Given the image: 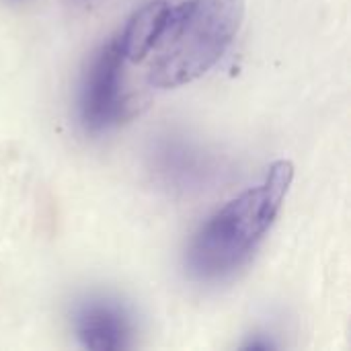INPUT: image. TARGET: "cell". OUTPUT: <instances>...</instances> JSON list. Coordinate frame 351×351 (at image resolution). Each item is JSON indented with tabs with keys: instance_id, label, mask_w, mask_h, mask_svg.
Listing matches in <instances>:
<instances>
[{
	"instance_id": "6",
	"label": "cell",
	"mask_w": 351,
	"mask_h": 351,
	"mask_svg": "<svg viewBox=\"0 0 351 351\" xmlns=\"http://www.w3.org/2000/svg\"><path fill=\"white\" fill-rule=\"evenodd\" d=\"M189 144L179 140H162L154 152V171L167 181L177 187H191L204 179V160L197 156Z\"/></svg>"
},
{
	"instance_id": "5",
	"label": "cell",
	"mask_w": 351,
	"mask_h": 351,
	"mask_svg": "<svg viewBox=\"0 0 351 351\" xmlns=\"http://www.w3.org/2000/svg\"><path fill=\"white\" fill-rule=\"evenodd\" d=\"M171 6L173 4L167 0H150L134 10L119 35H115L128 62H142L146 56H150L169 23Z\"/></svg>"
},
{
	"instance_id": "2",
	"label": "cell",
	"mask_w": 351,
	"mask_h": 351,
	"mask_svg": "<svg viewBox=\"0 0 351 351\" xmlns=\"http://www.w3.org/2000/svg\"><path fill=\"white\" fill-rule=\"evenodd\" d=\"M247 0H185L171 6L156 41L148 82L156 88L189 84L226 53L245 19Z\"/></svg>"
},
{
	"instance_id": "4",
	"label": "cell",
	"mask_w": 351,
	"mask_h": 351,
	"mask_svg": "<svg viewBox=\"0 0 351 351\" xmlns=\"http://www.w3.org/2000/svg\"><path fill=\"white\" fill-rule=\"evenodd\" d=\"M76 339L95 351H121L134 346V321L125 304L111 296H88L72 315Z\"/></svg>"
},
{
	"instance_id": "3",
	"label": "cell",
	"mask_w": 351,
	"mask_h": 351,
	"mask_svg": "<svg viewBox=\"0 0 351 351\" xmlns=\"http://www.w3.org/2000/svg\"><path fill=\"white\" fill-rule=\"evenodd\" d=\"M125 62L115 37L90 56L78 88V115L86 132H107L128 117L130 103L123 93Z\"/></svg>"
},
{
	"instance_id": "1",
	"label": "cell",
	"mask_w": 351,
	"mask_h": 351,
	"mask_svg": "<svg viewBox=\"0 0 351 351\" xmlns=\"http://www.w3.org/2000/svg\"><path fill=\"white\" fill-rule=\"evenodd\" d=\"M294 179L286 158L271 162L263 181L212 214L193 234L185 269L197 282H222L243 269L276 222Z\"/></svg>"
},
{
	"instance_id": "7",
	"label": "cell",
	"mask_w": 351,
	"mask_h": 351,
	"mask_svg": "<svg viewBox=\"0 0 351 351\" xmlns=\"http://www.w3.org/2000/svg\"><path fill=\"white\" fill-rule=\"evenodd\" d=\"M274 348H276V343H274L271 339H267L265 335H255V339L251 337V341H247V343L243 346V350H261V351L274 350Z\"/></svg>"
}]
</instances>
